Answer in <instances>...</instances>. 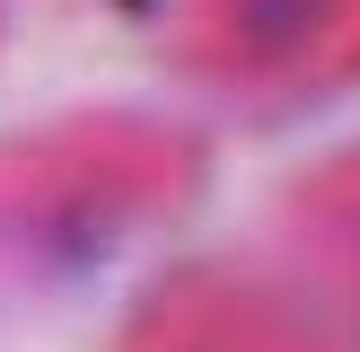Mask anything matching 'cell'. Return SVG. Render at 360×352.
<instances>
[{
    "mask_svg": "<svg viewBox=\"0 0 360 352\" xmlns=\"http://www.w3.org/2000/svg\"><path fill=\"white\" fill-rule=\"evenodd\" d=\"M176 44L238 88H299L360 53V0H185Z\"/></svg>",
    "mask_w": 360,
    "mask_h": 352,
    "instance_id": "7a4b0ae2",
    "label": "cell"
},
{
    "mask_svg": "<svg viewBox=\"0 0 360 352\" xmlns=\"http://www.w3.org/2000/svg\"><path fill=\"white\" fill-rule=\"evenodd\" d=\"M185 158L132 123H70L53 141L0 150V238H88L167 203Z\"/></svg>",
    "mask_w": 360,
    "mask_h": 352,
    "instance_id": "6da1fadb",
    "label": "cell"
},
{
    "mask_svg": "<svg viewBox=\"0 0 360 352\" xmlns=\"http://www.w3.org/2000/svg\"><path fill=\"white\" fill-rule=\"evenodd\" d=\"M123 352H316V344L273 308V299L193 273V282H167V291L132 317Z\"/></svg>",
    "mask_w": 360,
    "mask_h": 352,
    "instance_id": "3957f363",
    "label": "cell"
}]
</instances>
